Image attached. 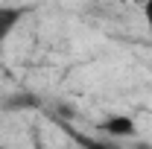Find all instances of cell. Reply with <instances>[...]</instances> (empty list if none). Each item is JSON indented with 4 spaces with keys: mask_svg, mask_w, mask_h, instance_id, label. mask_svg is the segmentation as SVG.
Masks as SVG:
<instances>
[{
    "mask_svg": "<svg viewBox=\"0 0 152 149\" xmlns=\"http://www.w3.org/2000/svg\"><path fill=\"white\" fill-rule=\"evenodd\" d=\"M99 131H105L108 137H132L134 134V120L126 114H111L108 120L99 123Z\"/></svg>",
    "mask_w": 152,
    "mask_h": 149,
    "instance_id": "6da1fadb",
    "label": "cell"
},
{
    "mask_svg": "<svg viewBox=\"0 0 152 149\" xmlns=\"http://www.w3.org/2000/svg\"><path fill=\"white\" fill-rule=\"evenodd\" d=\"M23 18V9L20 6H0V41L12 35V29L18 26V20Z\"/></svg>",
    "mask_w": 152,
    "mask_h": 149,
    "instance_id": "7a4b0ae2",
    "label": "cell"
},
{
    "mask_svg": "<svg viewBox=\"0 0 152 149\" xmlns=\"http://www.w3.org/2000/svg\"><path fill=\"white\" fill-rule=\"evenodd\" d=\"M3 108L6 111H29V108H38V96L32 93H12L3 99Z\"/></svg>",
    "mask_w": 152,
    "mask_h": 149,
    "instance_id": "3957f363",
    "label": "cell"
},
{
    "mask_svg": "<svg viewBox=\"0 0 152 149\" xmlns=\"http://www.w3.org/2000/svg\"><path fill=\"white\" fill-rule=\"evenodd\" d=\"M143 18H146V26H149V32H152V0L143 6Z\"/></svg>",
    "mask_w": 152,
    "mask_h": 149,
    "instance_id": "277c9868",
    "label": "cell"
},
{
    "mask_svg": "<svg viewBox=\"0 0 152 149\" xmlns=\"http://www.w3.org/2000/svg\"><path fill=\"white\" fill-rule=\"evenodd\" d=\"M82 143H85V146H88V149H108V146H102V143H99V146H96V143H91L88 137H82Z\"/></svg>",
    "mask_w": 152,
    "mask_h": 149,
    "instance_id": "5b68a950",
    "label": "cell"
}]
</instances>
